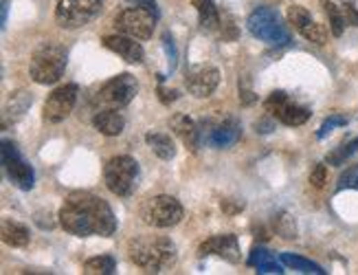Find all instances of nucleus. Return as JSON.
<instances>
[{
	"instance_id": "obj_9",
	"label": "nucleus",
	"mask_w": 358,
	"mask_h": 275,
	"mask_svg": "<svg viewBox=\"0 0 358 275\" xmlns=\"http://www.w3.org/2000/svg\"><path fill=\"white\" fill-rule=\"evenodd\" d=\"M0 152H3V170L5 174L9 176V181L13 183L18 190H34L36 185V174H34V167H31V163L22 157V152L18 150V146H15L13 141H3V148H0Z\"/></svg>"
},
{
	"instance_id": "obj_23",
	"label": "nucleus",
	"mask_w": 358,
	"mask_h": 275,
	"mask_svg": "<svg viewBox=\"0 0 358 275\" xmlns=\"http://www.w3.org/2000/svg\"><path fill=\"white\" fill-rule=\"evenodd\" d=\"M115 269H117V262L113 255H97L84 262L86 275H113Z\"/></svg>"
},
{
	"instance_id": "obj_17",
	"label": "nucleus",
	"mask_w": 358,
	"mask_h": 275,
	"mask_svg": "<svg viewBox=\"0 0 358 275\" xmlns=\"http://www.w3.org/2000/svg\"><path fill=\"white\" fill-rule=\"evenodd\" d=\"M169 124H172L174 134L185 143L187 150L198 152V148H200V143H202V134H200L198 124H196V121H194L189 115L178 113V115L172 117V121H169Z\"/></svg>"
},
{
	"instance_id": "obj_8",
	"label": "nucleus",
	"mask_w": 358,
	"mask_h": 275,
	"mask_svg": "<svg viewBox=\"0 0 358 275\" xmlns=\"http://www.w3.org/2000/svg\"><path fill=\"white\" fill-rule=\"evenodd\" d=\"M101 0H59L55 7V22L62 29H80L97 18Z\"/></svg>"
},
{
	"instance_id": "obj_37",
	"label": "nucleus",
	"mask_w": 358,
	"mask_h": 275,
	"mask_svg": "<svg viewBox=\"0 0 358 275\" xmlns=\"http://www.w3.org/2000/svg\"><path fill=\"white\" fill-rule=\"evenodd\" d=\"M159 95H161V101L163 104H172V101H176L178 99V90H167V88H159Z\"/></svg>"
},
{
	"instance_id": "obj_1",
	"label": "nucleus",
	"mask_w": 358,
	"mask_h": 275,
	"mask_svg": "<svg viewBox=\"0 0 358 275\" xmlns=\"http://www.w3.org/2000/svg\"><path fill=\"white\" fill-rule=\"evenodd\" d=\"M57 218L62 229H66L69 234L80 238H88V236L110 238L117 232L115 211L103 198L90 192L69 194Z\"/></svg>"
},
{
	"instance_id": "obj_24",
	"label": "nucleus",
	"mask_w": 358,
	"mask_h": 275,
	"mask_svg": "<svg viewBox=\"0 0 358 275\" xmlns=\"http://www.w3.org/2000/svg\"><path fill=\"white\" fill-rule=\"evenodd\" d=\"M279 260H282V265L299 271V273H317V275L325 273L317 262H313V260H306V258L294 255V253H282V255H279Z\"/></svg>"
},
{
	"instance_id": "obj_29",
	"label": "nucleus",
	"mask_w": 358,
	"mask_h": 275,
	"mask_svg": "<svg viewBox=\"0 0 358 275\" xmlns=\"http://www.w3.org/2000/svg\"><path fill=\"white\" fill-rule=\"evenodd\" d=\"M356 150H358V136H356V139H352L350 143H343L341 148H336L334 152H330V155H328V163H330V165H341V163H345Z\"/></svg>"
},
{
	"instance_id": "obj_20",
	"label": "nucleus",
	"mask_w": 358,
	"mask_h": 275,
	"mask_svg": "<svg viewBox=\"0 0 358 275\" xmlns=\"http://www.w3.org/2000/svg\"><path fill=\"white\" fill-rule=\"evenodd\" d=\"M0 234H3V240L9 244V247H27L31 240L29 229L22 223L11 220V218H3V229H0Z\"/></svg>"
},
{
	"instance_id": "obj_7",
	"label": "nucleus",
	"mask_w": 358,
	"mask_h": 275,
	"mask_svg": "<svg viewBox=\"0 0 358 275\" xmlns=\"http://www.w3.org/2000/svg\"><path fill=\"white\" fill-rule=\"evenodd\" d=\"M138 90V84L136 80L132 78L130 73H121L117 78H113L110 82H106L99 90L92 104L97 106V111H103V108H113V111H121L126 108V106L134 99Z\"/></svg>"
},
{
	"instance_id": "obj_34",
	"label": "nucleus",
	"mask_w": 358,
	"mask_h": 275,
	"mask_svg": "<svg viewBox=\"0 0 358 275\" xmlns=\"http://www.w3.org/2000/svg\"><path fill=\"white\" fill-rule=\"evenodd\" d=\"M238 86H240V101H242V106H251V104H255V101H257L255 90L251 88V84H248V80H246V78H240Z\"/></svg>"
},
{
	"instance_id": "obj_5",
	"label": "nucleus",
	"mask_w": 358,
	"mask_h": 275,
	"mask_svg": "<svg viewBox=\"0 0 358 275\" xmlns=\"http://www.w3.org/2000/svg\"><path fill=\"white\" fill-rule=\"evenodd\" d=\"M138 216H141L145 225L154 229H169V227H176L182 220L185 209L174 196L159 194V196L148 198L141 205V209H138Z\"/></svg>"
},
{
	"instance_id": "obj_35",
	"label": "nucleus",
	"mask_w": 358,
	"mask_h": 275,
	"mask_svg": "<svg viewBox=\"0 0 358 275\" xmlns=\"http://www.w3.org/2000/svg\"><path fill=\"white\" fill-rule=\"evenodd\" d=\"M174 40H169V34L163 36V44H165V49H167V55H169V69H174L176 66V49H174Z\"/></svg>"
},
{
	"instance_id": "obj_4",
	"label": "nucleus",
	"mask_w": 358,
	"mask_h": 275,
	"mask_svg": "<svg viewBox=\"0 0 358 275\" xmlns=\"http://www.w3.org/2000/svg\"><path fill=\"white\" fill-rule=\"evenodd\" d=\"M248 31L257 40L271 44V47H284L290 42L288 27L282 22V16L271 7H257L246 20Z\"/></svg>"
},
{
	"instance_id": "obj_11",
	"label": "nucleus",
	"mask_w": 358,
	"mask_h": 275,
	"mask_svg": "<svg viewBox=\"0 0 358 275\" xmlns=\"http://www.w3.org/2000/svg\"><path fill=\"white\" fill-rule=\"evenodd\" d=\"M154 24H157V16L141 7H130V9H123L117 20H115V27L119 29V34H126V36H132L136 40H148L152 38L154 34Z\"/></svg>"
},
{
	"instance_id": "obj_3",
	"label": "nucleus",
	"mask_w": 358,
	"mask_h": 275,
	"mask_svg": "<svg viewBox=\"0 0 358 275\" xmlns=\"http://www.w3.org/2000/svg\"><path fill=\"white\" fill-rule=\"evenodd\" d=\"M69 53L66 49L57 42H44L36 49V53L31 55L29 62V75L36 84L49 86L55 84L66 69Z\"/></svg>"
},
{
	"instance_id": "obj_13",
	"label": "nucleus",
	"mask_w": 358,
	"mask_h": 275,
	"mask_svg": "<svg viewBox=\"0 0 358 275\" xmlns=\"http://www.w3.org/2000/svg\"><path fill=\"white\" fill-rule=\"evenodd\" d=\"M77 95H80V88L75 84H64V86L55 88L44 101L42 117L46 124H62V121L73 113L75 104H77Z\"/></svg>"
},
{
	"instance_id": "obj_28",
	"label": "nucleus",
	"mask_w": 358,
	"mask_h": 275,
	"mask_svg": "<svg viewBox=\"0 0 358 275\" xmlns=\"http://www.w3.org/2000/svg\"><path fill=\"white\" fill-rule=\"evenodd\" d=\"M299 34L308 42H315V44H325V42H328V29H325L323 24H319V22H315V20H310Z\"/></svg>"
},
{
	"instance_id": "obj_19",
	"label": "nucleus",
	"mask_w": 358,
	"mask_h": 275,
	"mask_svg": "<svg viewBox=\"0 0 358 275\" xmlns=\"http://www.w3.org/2000/svg\"><path fill=\"white\" fill-rule=\"evenodd\" d=\"M145 143L150 150L163 161H172L176 157V143L172 141V136L165 132H148L145 134Z\"/></svg>"
},
{
	"instance_id": "obj_33",
	"label": "nucleus",
	"mask_w": 358,
	"mask_h": 275,
	"mask_svg": "<svg viewBox=\"0 0 358 275\" xmlns=\"http://www.w3.org/2000/svg\"><path fill=\"white\" fill-rule=\"evenodd\" d=\"M310 183H313V188H317V190L325 188V183H328V167L323 163H317L313 167V172H310Z\"/></svg>"
},
{
	"instance_id": "obj_30",
	"label": "nucleus",
	"mask_w": 358,
	"mask_h": 275,
	"mask_svg": "<svg viewBox=\"0 0 358 275\" xmlns=\"http://www.w3.org/2000/svg\"><path fill=\"white\" fill-rule=\"evenodd\" d=\"M288 20H290V24L297 29V31H301V29L313 20V16H310V11L306 9V7H301V5H292V7H288Z\"/></svg>"
},
{
	"instance_id": "obj_12",
	"label": "nucleus",
	"mask_w": 358,
	"mask_h": 275,
	"mask_svg": "<svg viewBox=\"0 0 358 275\" xmlns=\"http://www.w3.org/2000/svg\"><path fill=\"white\" fill-rule=\"evenodd\" d=\"M200 134H202V143H207L209 148H215V150H224L240 141L242 126H240V121L233 117L205 121V128L200 130Z\"/></svg>"
},
{
	"instance_id": "obj_31",
	"label": "nucleus",
	"mask_w": 358,
	"mask_h": 275,
	"mask_svg": "<svg viewBox=\"0 0 358 275\" xmlns=\"http://www.w3.org/2000/svg\"><path fill=\"white\" fill-rule=\"evenodd\" d=\"M336 190H358V163L348 167V170L338 176V183H336Z\"/></svg>"
},
{
	"instance_id": "obj_16",
	"label": "nucleus",
	"mask_w": 358,
	"mask_h": 275,
	"mask_svg": "<svg viewBox=\"0 0 358 275\" xmlns=\"http://www.w3.org/2000/svg\"><path fill=\"white\" fill-rule=\"evenodd\" d=\"M103 47L108 51L117 53L119 57H123L130 64H141L145 59V51L141 47V42L132 36L126 34H115V36H106L103 38Z\"/></svg>"
},
{
	"instance_id": "obj_14",
	"label": "nucleus",
	"mask_w": 358,
	"mask_h": 275,
	"mask_svg": "<svg viewBox=\"0 0 358 275\" xmlns=\"http://www.w3.org/2000/svg\"><path fill=\"white\" fill-rule=\"evenodd\" d=\"M220 84V71L211 64H194L187 69L185 75V86L189 90V95L205 99L213 95V90Z\"/></svg>"
},
{
	"instance_id": "obj_38",
	"label": "nucleus",
	"mask_w": 358,
	"mask_h": 275,
	"mask_svg": "<svg viewBox=\"0 0 358 275\" xmlns=\"http://www.w3.org/2000/svg\"><path fill=\"white\" fill-rule=\"evenodd\" d=\"M136 5H141V7H145V9H150L154 16L159 18V9H157V3L154 0H136Z\"/></svg>"
},
{
	"instance_id": "obj_25",
	"label": "nucleus",
	"mask_w": 358,
	"mask_h": 275,
	"mask_svg": "<svg viewBox=\"0 0 358 275\" xmlns=\"http://www.w3.org/2000/svg\"><path fill=\"white\" fill-rule=\"evenodd\" d=\"M196 11H198V20L202 29H215L217 27V9L213 5V0H192Z\"/></svg>"
},
{
	"instance_id": "obj_21",
	"label": "nucleus",
	"mask_w": 358,
	"mask_h": 275,
	"mask_svg": "<svg viewBox=\"0 0 358 275\" xmlns=\"http://www.w3.org/2000/svg\"><path fill=\"white\" fill-rule=\"evenodd\" d=\"M248 265H251L253 269H257L259 273H284L282 260L277 262V258L264 247H253L251 255H248Z\"/></svg>"
},
{
	"instance_id": "obj_39",
	"label": "nucleus",
	"mask_w": 358,
	"mask_h": 275,
	"mask_svg": "<svg viewBox=\"0 0 358 275\" xmlns=\"http://www.w3.org/2000/svg\"><path fill=\"white\" fill-rule=\"evenodd\" d=\"M7 9H9V0H3V18H0V22H7Z\"/></svg>"
},
{
	"instance_id": "obj_27",
	"label": "nucleus",
	"mask_w": 358,
	"mask_h": 275,
	"mask_svg": "<svg viewBox=\"0 0 358 275\" xmlns=\"http://www.w3.org/2000/svg\"><path fill=\"white\" fill-rule=\"evenodd\" d=\"M323 11H325V16H328L330 20V31L338 38V36H343L345 31V16H343V9L336 7L334 3H330V0H323Z\"/></svg>"
},
{
	"instance_id": "obj_2",
	"label": "nucleus",
	"mask_w": 358,
	"mask_h": 275,
	"mask_svg": "<svg viewBox=\"0 0 358 275\" xmlns=\"http://www.w3.org/2000/svg\"><path fill=\"white\" fill-rule=\"evenodd\" d=\"M128 258L148 273H161L176 262V244L165 236H136L128 242Z\"/></svg>"
},
{
	"instance_id": "obj_26",
	"label": "nucleus",
	"mask_w": 358,
	"mask_h": 275,
	"mask_svg": "<svg viewBox=\"0 0 358 275\" xmlns=\"http://www.w3.org/2000/svg\"><path fill=\"white\" fill-rule=\"evenodd\" d=\"M273 225H275V232L277 236H282L284 240H294L297 238V220H294L288 211H279L277 216L273 218Z\"/></svg>"
},
{
	"instance_id": "obj_22",
	"label": "nucleus",
	"mask_w": 358,
	"mask_h": 275,
	"mask_svg": "<svg viewBox=\"0 0 358 275\" xmlns=\"http://www.w3.org/2000/svg\"><path fill=\"white\" fill-rule=\"evenodd\" d=\"M31 104H34V97L29 95V90H24V88L15 90V93H11V99L5 108V117L11 121H18L20 117H24V113L29 111Z\"/></svg>"
},
{
	"instance_id": "obj_18",
	"label": "nucleus",
	"mask_w": 358,
	"mask_h": 275,
	"mask_svg": "<svg viewBox=\"0 0 358 275\" xmlns=\"http://www.w3.org/2000/svg\"><path fill=\"white\" fill-rule=\"evenodd\" d=\"M92 126H95L97 132L106 134V136H117L123 132L126 128V119L119 111H113V108H103V111H97L95 117H92Z\"/></svg>"
},
{
	"instance_id": "obj_6",
	"label": "nucleus",
	"mask_w": 358,
	"mask_h": 275,
	"mask_svg": "<svg viewBox=\"0 0 358 275\" xmlns=\"http://www.w3.org/2000/svg\"><path fill=\"white\" fill-rule=\"evenodd\" d=\"M103 181L106 188L115 196L126 198L138 185V163L132 157H113L103 167Z\"/></svg>"
},
{
	"instance_id": "obj_15",
	"label": "nucleus",
	"mask_w": 358,
	"mask_h": 275,
	"mask_svg": "<svg viewBox=\"0 0 358 275\" xmlns=\"http://www.w3.org/2000/svg\"><path fill=\"white\" fill-rule=\"evenodd\" d=\"M198 255L205 258V255H220L222 260L231 265H238L242 260L240 253V242L233 234H222V236H211L198 247Z\"/></svg>"
},
{
	"instance_id": "obj_32",
	"label": "nucleus",
	"mask_w": 358,
	"mask_h": 275,
	"mask_svg": "<svg viewBox=\"0 0 358 275\" xmlns=\"http://www.w3.org/2000/svg\"><path fill=\"white\" fill-rule=\"evenodd\" d=\"M348 117L345 115H332V117H328V119H325L323 121V124H321V128H319V132H317V136H319V139H325V136H328L334 128H341V126H348Z\"/></svg>"
},
{
	"instance_id": "obj_10",
	"label": "nucleus",
	"mask_w": 358,
	"mask_h": 275,
	"mask_svg": "<svg viewBox=\"0 0 358 275\" xmlns=\"http://www.w3.org/2000/svg\"><path fill=\"white\" fill-rule=\"evenodd\" d=\"M264 108H266V113L273 119L282 121L284 126H290V128L303 126L310 119V111L306 106L292 101L290 95L284 93V90H275V93H271L266 97V101H264Z\"/></svg>"
},
{
	"instance_id": "obj_36",
	"label": "nucleus",
	"mask_w": 358,
	"mask_h": 275,
	"mask_svg": "<svg viewBox=\"0 0 358 275\" xmlns=\"http://www.w3.org/2000/svg\"><path fill=\"white\" fill-rule=\"evenodd\" d=\"M343 16H345V22H348L350 27H358V11H356V7L345 5V7H343Z\"/></svg>"
}]
</instances>
